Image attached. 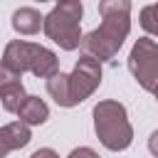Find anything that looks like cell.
Instances as JSON below:
<instances>
[{"label": "cell", "mask_w": 158, "mask_h": 158, "mask_svg": "<svg viewBox=\"0 0 158 158\" xmlns=\"http://www.w3.org/2000/svg\"><path fill=\"white\" fill-rule=\"evenodd\" d=\"M99 15L101 25L91 30L86 37H81L79 47L84 54L99 62H109L116 57V52L131 32V0H101Z\"/></svg>", "instance_id": "6da1fadb"}, {"label": "cell", "mask_w": 158, "mask_h": 158, "mask_svg": "<svg viewBox=\"0 0 158 158\" xmlns=\"http://www.w3.org/2000/svg\"><path fill=\"white\" fill-rule=\"evenodd\" d=\"M99 84H101V62L89 54H81L79 62L74 64L72 74L57 72L47 79V91L59 106L69 109V106H77L84 99H89Z\"/></svg>", "instance_id": "7a4b0ae2"}, {"label": "cell", "mask_w": 158, "mask_h": 158, "mask_svg": "<svg viewBox=\"0 0 158 158\" xmlns=\"http://www.w3.org/2000/svg\"><path fill=\"white\" fill-rule=\"evenodd\" d=\"M94 131L109 151H126L133 141V128L126 116V109L114 99L99 101L94 106Z\"/></svg>", "instance_id": "3957f363"}, {"label": "cell", "mask_w": 158, "mask_h": 158, "mask_svg": "<svg viewBox=\"0 0 158 158\" xmlns=\"http://www.w3.org/2000/svg\"><path fill=\"white\" fill-rule=\"evenodd\" d=\"M2 64L20 72V74L32 72L40 79H49L52 74L59 72V59L52 49L35 44V42H25V40L7 42L5 52H2Z\"/></svg>", "instance_id": "277c9868"}, {"label": "cell", "mask_w": 158, "mask_h": 158, "mask_svg": "<svg viewBox=\"0 0 158 158\" xmlns=\"http://www.w3.org/2000/svg\"><path fill=\"white\" fill-rule=\"evenodd\" d=\"M81 0H59L49 15H44V35L59 44L62 49L72 52L81 44Z\"/></svg>", "instance_id": "5b68a950"}, {"label": "cell", "mask_w": 158, "mask_h": 158, "mask_svg": "<svg viewBox=\"0 0 158 158\" xmlns=\"http://www.w3.org/2000/svg\"><path fill=\"white\" fill-rule=\"evenodd\" d=\"M128 69L146 91H153L158 86V44L148 37H141L131 47Z\"/></svg>", "instance_id": "8992f818"}, {"label": "cell", "mask_w": 158, "mask_h": 158, "mask_svg": "<svg viewBox=\"0 0 158 158\" xmlns=\"http://www.w3.org/2000/svg\"><path fill=\"white\" fill-rule=\"evenodd\" d=\"M22 74L5 67L0 62V101H2V109L5 111H12L17 114V109L22 106V101L27 99L25 94V86H22Z\"/></svg>", "instance_id": "52a82bcc"}, {"label": "cell", "mask_w": 158, "mask_h": 158, "mask_svg": "<svg viewBox=\"0 0 158 158\" xmlns=\"http://www.w3.org/2000/svg\"><path fill=\"white\" fill-rule=\"evenodd\" d=\"M30 126L25 121H12L7 126L0 128V158H5L10 151L25 148L30 143Z\"/></svg>", "instance_id": "ba28073f"}, {"label": "cell", "mask_w": 158, "mask_h": 158, "mask_svg": "<svg viewBox=\"0 0 158 158\" xmlns=\"http://www.w3.org/2000/svg\"><path fill=\"white\" fill-rule=\"evenodd\" d=\"M20 121H25L27 126H40L49 118V106L40 99V96H27L22 101V106L17 109Z\"/></svg>", "instance_id": "9c48e42d"}, {"label": "cell", "mask_w": 158, "mask_h": 158, "mask_svg": "<svg viewBox=\"0 0 158 158\" xmlns=\"http://www.w3.org/2000/svg\"><path fill=\"white\" fill-rule=\"evenodd\" d=\"M44 25V17L35 7H20L12 12V30L20 35H35Z\"/></svg>", "instance_id": "30bf717a"}, {"label": "cell", "mask_w": 158, "mask_h": 158, "mask_svg": "<svg viewBox=\"0 0 158 158\" xmlns=\"http://www.w3.org/2000/svg\"><path fill=\"white\" fill-rule=\"evenodd\" d=\"M141 27L151 35H158V2L146 5L141 10Z\"/></svg>", "instance_id": "8fae6325"}, {"label": "cell", "mask_w": 158, "mask_h": 158, "mask_svg": "<svg viewBox=\"0 0 158 158\" xmlns=\"http://www.w3.org/2000/svg\"><path fill=\"white\" fill-rule=\"evenodd\" d=\"M67 158H99V153L94 151V148H86V146H81V148H74Z\"/></svg>", "instance_id": "7c38bea8"}, {"label": "cell", "mask_w": 158, "mask_h": 158, "mask_svg": "<svg viewBox=\"0 0 158 158\" xmlns=\"http://www.w3.org/2000/svg\"><path fill=\"white\" fill-rule=\"evenodd\" d=\"M30 158H59V156H57L52 148H40V151H35Z\"/></svg>", "instance_id": "4fadbf2b"}, {"label": "cell", "mask_w": 158, "mask_h": 158, "mask_svg": "<svg viewBox=\"0 0 158 158\" xmlns=\"http://www.w3.org/2000/svg\"><path fill=\"white\" fill-rule=\"evenodd\" d=\"M148 151L158 158V131H153V133H151V138H148Z\"/></svg>", "instance_id": "5bb4252c"}, {"label": "cell", "mask_w": 158, "mask_h": 158, "mask_svg": "<svg viewBox=\"0 0 158 158\" xmlns=\"http://www.w3.org/2000/svg\"><path fill=\"white\" fill-rule=\"evenodd\" d=\"M153 96H156V101H158V86H156V89H153Z\"/></svg>", "instance_id": "9a60e30c"}, {"label": "cell", "mask_w": 158, "mask_h": 158, "mask_svg": "<svg viewBox=\"0 0 158 158\" xmlns=\"http://www.w3.org/2000/svg\"><path fill=\"white\" fill-rule=\"evenodd\" d=\"M37 2H49V0H37Z\"/></svg>", "instance_id": "2e32d148"}]
</instances>
